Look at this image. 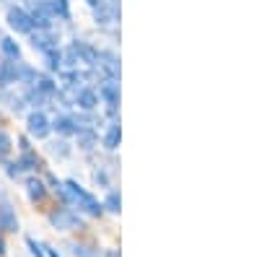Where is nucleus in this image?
Here are the masks:
<instances>
[{
    "label": "nucleus",
    "mask_w": 259,
    "mask_h": 257,
    "mask_svg": "<svg viewBox=\"0 0 259 257\" xmlns=\"http://www.w3.org/2000/svg\"><path fill=\"white\" fill-rule=\"evenodd\" d=\"M3 50H6V52H8L11 57H16V55H18V47L13 45V42H11V39H3Z\"/></svg>",
    "instance_id": "nucleus-8"
},
{
    "label": "nucleus",
    "mask_w": 259,
    "mask_h": 257,
    "mask_svg": "<svg viewBox=\"0 0 259 257\" xmlns=\"http://www.w3.org/2000/svg\"><path fill=\"white\" fill-rule=\"evenodd\" d=\"M52 224L57 226V229H73L75 224H80L73 213H68V210H57V213H52Z\"/></svg>",
    "instance_id": "nucleus-1"
},
{
    "label": "nucleus",
    "mask_w": 259,
    "mask_h": 257,
    "mask_svg": "<svg viewBox=\"0 0 259 257\" xmlns=\"http://www.w3.org/2000/svg\"><path fill=\"white\" fill-rule=\"evenodd\" d=\"M6 252V244H3V239H0V254H3Z\"/></svg>",
    "instance_id": "nucleus-10"
},
{
    "label": "nucleus",
    "mask_w": 259,
    "mask_h": 257,
    "mask_svg": "<svg viewBox=\"0 0 259 257\" xmlns=\"http://www.w3.org/2000/svg\"><path fill=\"white\" fill-rule=\"evenodd\" d=\"M29 195H31V200H41L45 198V185H41L39 179H31L29 182Z\"/></svg>",
    "instance_id": "nucleus-5"
},
{
    "label": "nucleus",
    "mask_w": 259,
    "mask_h": 257,
    "mask_svg": "<svg viewBox=\"0 0 259 257\" xmlns=\"http://www.w3.org/2000/svg\"><path fill=\"white\" fill-rule=\"evenodd\" d=\"M47 254H50V257H60V254H57V252H52V249H50V252H47Z\"/></svg>",
    "instance_id": "nucleus-11"
},
{
    "label": "nucleus",
    "mask_w": 259,
    "mask_h": 257,
    "mask_svg": "<svg viewBox=\"0 0 259 257\" xmlns=\"http://www.w3.org/2000/svg\"><path fill=\"white\" fill-rule=\"evenodd\" d=\"M73 254H75V257H96L94 252H89V247H80V244L73 247Z\"/></svg>",
    "instance_id": "nucleus-6"
},
{
    "label": "nucleus",
    "mask_w": 259,
    "mask_h": 257,
    "mask_svg": "<svg viewBox=\"0 0 259 257\" xmlns=\"http://www.w3.org/2000/svg\"><path fill=\"white\" fill-rule=\"evenodd\" d=\"M29 247H31V252H34L36 257H45V252H41V247H39V244H36L34 239H29Z\"/></svg>",
    "instance_id": "nucleus-9"
},
{
    "label": "nucleus",
    "mask_w": 259,
    "mask_h": 257,
    "mask_svg": "<svg viewBox=\"0 0 259 257\" xmlns=\"http://www.w3.org/2000/svg\"><path fill=\"white\" fill-rule=\"evenodd\" d=\"M29 127H31V133H36V135H45V133H47V120L41 117V115H31Z\"/></svg>",
    "instance_id": "nucleus-4"
},
{
    "label": "nucleus",
    "mask_w": 259,
    "mask_h": 257,
    "mask_svg": "<svg viewBox=\"0 0 259 257\" xmlns=\"http://www.w3.org/2000/svg\"><path fill=\"white\" fill-rule=\"evenodd\" d=\"M8 18H11V26H13V29H18V31H29V26H31L24 11H11V13H8Z\"/></svg>",
    "instance_id": "nucleus-3"
},
{
    "label": "nucleus",
    "mask_w": 259,
    "mask_h": 257,
    "mask_svg": "<svg viewBox=\"0 0 259 257\" xmlns=\"http://www.w3.org/2000/svg\"><path fill=\"white\" fill-rule=\"evenodd\" d=\"M0 226H3L6 231H18V221H16L13 210H11L8 205L0 208Z\"/></svg>",
    "instance_id": "nucleus-2"
},
{
    "label": "nucleus",
    "mask_w": 259,
    "mask_h": 257,
    "mask_svg": "<svg viewBox=\"0 0 259 257\" xmlns=\"http://www.w3.org/2000/svg\"><path fill=\"white\" fill-rule=\"evenodd\" d=\"M8 148H11V140L6 133H0V156H6L8 154Z\"/></svg>",
    "instance_id": "nucleus-7"
}]
</instances>
